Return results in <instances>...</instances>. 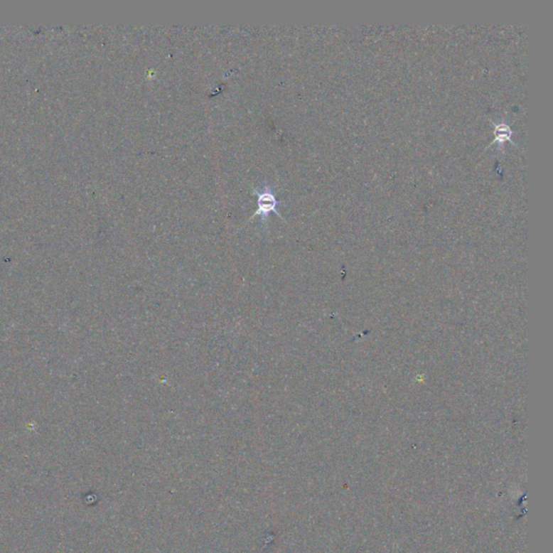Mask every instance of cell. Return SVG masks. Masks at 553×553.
Segmentation results:
<instances>
[{
    "instance_id": "6da1fadb",
    "label": "cell",
    "mask_w": 553,
    "mask_h": 553,
    "mask_svg": "<svg viewBox=\"0 0 553 553\" xmlns=\"http://www.w3.org/2000/svg\"><path fill=\"white\" fill-rule=\"evenodd\" d=\"M254 193L257 196V210L253 216H251V218H254V216H261L262 220L264 222V220H268L272 212L282 218L281 214L276 210V207L281 203V201L276 198V195H274L272 187L267 185V186L262 187L261 189L255 188Z\"/></svg>"
}]
</instances>
